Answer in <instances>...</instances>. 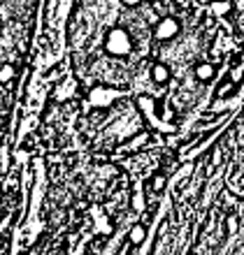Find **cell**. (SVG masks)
Here are the masks:
<instances>
[{"mask_svg":"<svg viewBox=\"0 0 244 255\" xmlns=\"http://www.w3.org/2000/svg\"><path fill=\"white\" fill-rule=\"evenodd\" d=\"M102 47H105V51H107L109 56H114V58H126V56L133 54L135 42H133V35L123 26H112L107 30V35H105Z\"/></svg>","mask_w":244,"mask_h":255,"instance_id":"cell-1","label":"cell"},{"mask_svg":"<svg viewBox=\"0 0 244 255\" xmlns=\"http://www.w3.org/2000/svg\"><path fill=\"white\" fill-rule=\"evenodd\" d=\"M121 88H112V86H93L86 95V105L88 109H109L119 98H123Z\"/></svg>","mask_w":244,"mask_h":255,"instance_id":"cell-2","label":"cell"},{"mask_svg":"<svg viewBox=\"0 0 244 255\" xmlns=\"http://www.w3.org/2000/svg\"><path fill=\"white\" fill-rule=\"evenodd\" d=\"M179 33H182V23L175 16H163V19L156 21V26H154V40L156 42H170V40H175Z\"/></svg>","mask_w":244,"mask_h":255,"instance_id":"cell-3","label":"cell"},{"mask_svg":"<svg viewBox=\"0 0 244 255\" xmlns=\"http://www.w3.org/2000/svg\"><path fill=\"white\" fill-rule=\"evenodd\" d=\"M137 107L144 109V114H147V121H149L154 128H158V130H170V126H165V123L158 121L156 116H154V100H151L149 95H140V98H137Z\"/></svg>","mask_w":244,"mask_h":255,"instance_id":"cell-4","label":"cell"},{"mask_svg":"<svg viewBox=\"0 0 244 255\" xmlns=\"http://www.w3.org/2000/svg\"><path fill=\"white\" fill-rule=\"evenodd\" d=\"M170 79H172V72H170V67L165 65V63L156 61L154 65H151V81H154V84H158V86H165Z\"/></svg>","mask_w":244,"mask_h":255,"instance_id":"cell-5","label":"cell"},{"mask_svg":"<svg viewBox=\"0 0 244 255\" xmlns=\"http://www.w3.org/2000/svg\"><path fill=\"white\" fill-rule=\"evenodd\" d=\"M193 74H196V79H198V81H203V84H207V81L214 79V74H217V67L212 65V63L203 61V63H198V65H196Z\"/></svg>","mask_w":244,"mask_h":255,"instance_id":"cell-6","label":"cell"},{"mask_svg":"<svg viewBox=\"0 0 244 255\" xmlns=\"http://www.w3.org/2000/svg\"><path fill=\"white\" fill-rule=\"evenodd\" d=\"M144 237H147V230H144V225H133V228H130V235H128V242L137 246V244L144 242Z\"/></svg>","mask_w":244,"mask_h":255,"instance_id":"cell-7","label":"cell"},{"mask_svg":"<svg viewBox=\"0 0 244 255\" xmlns=\"http://www.w3.org/2000/svg\"><path fill=\"white\" fill-rule=\"evenodd\" d=\"M75 91H77V84L75 81H68V88L63 84V86L56 91V100H70V98L75 95Z\"/></svg>","mask_w":244,"mask_h":255,"instance_id":"cell-8","label":"cell"},{"mask_svg":"<svg viewBox=\"0 0 244 255\" xmlns=\"http://www.w3.org/2000/svg\"><path fill=\"white\" fill-rule=\"evenodd\" d=\"M231 2H228V0H217V2H214V5H212V12L214 14H219V16H224V14H228L231 12Z\"/></svg>","mask_w":244,"mask_h":255,"instance_id":"cell-9","label":"cell"},{"mask_svg":"<svg viewBox=\"0 0 244 255\" xmlns=\"http://www.w3.org/2000/svg\"><path fill=\"white\" fill-rule=\"evenodd\" d=\"M12 74H14V67L5 65L2 70H0V81H7V77H12Z\"/></svg>","mask_w":244,"mask_h":255,"instance_id":"cell-10","label":"cell"},{"mask_svg":"<svg viewBox=\"0 0 244 255\" xmlns=\"http://www.w3.org/2000/svg\"><path fill=\"white\" fill-rule=\"evenodd\" d=\"M121 2H123L126 7H130V9H133V7H140V5H142L144 0H121Z\"/></svg>","mask_w":244,"mask_h":255,"instance_id":"cell-11","label":"cell"},{"mask_svg":"<svg viewBox=\"0 0 244 255\" xmlns=\"http://www.w3.org/2000/svg\"><path fill=\"white\" fill-rule=\"evenodd\" d=\"M163 186H165V179H163V176H158V179H154V188H156V190H161Z\"/></svg>","mask_w":244,"mask_h":255,"instance_id":"cell-12","label":"cell"}]
</instances>
